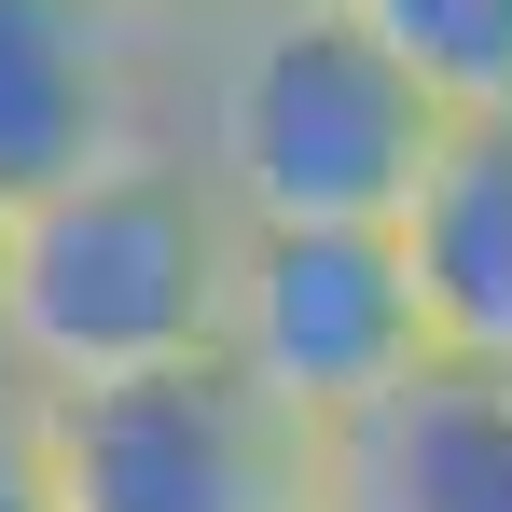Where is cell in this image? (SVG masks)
I'll return each mask as SVG.
<instances>
[{
  "label": "cell",
  "mask_w": 512,
  "mask_h": 512,
  "mask_svg": "<svg viewBox=\"0 0 512 512\" xmlns=\"http://www.w3.org/2000/svg\"><path fill=\"white\" fill-rule=\"evenodd\" d=\"M222 291H236V208L208 194V167L180 139L0 208V374L42 402L208 360Z\"/></svg>",
  "instance_id": "cell-1"
},
{
  "label": "cell",
  "mask_w": 512,
  "mask_h": 512,
  "mask_svg": "<svg viewBox=\"0 0 512 512\" xmlns=\"http://www.w3.org/2000/svg\"><path fill=\"white\" fill-rule=\"evenodd\" d=\"M429 139L443 97L346 0H277L180 42V153L236 222H402Z\"/></svg>",
  "instance_id": "cell-2"
},
{
  "label": "cell",
  "mask_w": 512,
  "mask_h": 512,
  "mask_svg": "<svg viewBox=\"0 0 512 512\" xmlns=\"http://www.w3.org/2000/svg\"><path fill=\"white\" fill-rule=\"evenodd\" d=\"M56 512H319V416L250 388L222 346L42 402Z\"/></svg>",
  "instance_id": "cell-3"
},
{
  "label": "cell",
  "mask_w": 512,
  "mask_h": 512,
  "mask_svg": "<svg viewBox=\"0 0 512 512\" xmlns=\"http://www.w3.org/2000/svg\"><path fill=\"white\" fill-rule=\"evenodd\" d=\"M222 360L250 388H277L291 416H319V429L346 402H374V388H402L429 360V305H416L402 222H236Z\"/></svg>",
  "instance_id": "cell-4"
},
{
  "label": "cell",
  "mask_w": 512,
  "mask_h": 512,
  "mask_svg": "<svg viewBox=\"0 0 512 512\" xmlns=\"http://www.w3.org/2000/svg\"><path fill=\"white\" fill-rule=\"evenodd\" d=\"M180 139V28L153 0H0V208Z\"/></svg>",
  "instance_id": "cell-5"
},
{
  "label": "cell",
  "mask_w": 512,
  "mask_h": 512,
  "mask_svg": "<svg viewBox=\"0 0 512 512\" xmlns=\"http://www.w3.org/2000/svg\"><path fill=\"white\" fill-rule=\"evenodd\" d=\"M319 512H512V374L416 360L319 429Z\"/></svg>",
  "instance_id": "cell-6"
},
{
  "label": "cell",
  "mask_w": 512,
  "mask_h": 512,
  "mask_svg": "<svg viewBox=\"0 0 512 512\" xmlns=\"http://www.w3.org/2000/svg\"><path fill=\"white\" fill-rule=\"evenodd\" d=\"M402 250H416L429 360L512 374V111H443L416 194H402Z\"/></svg>",
  "instance_id": "cell-7"
},
{
  "label": "cell",
  "mask_w": 512,
  "mask_h": 512,
  "mask_svg": "<svg viewBox=\"0 0 512 512\" xmlns=\"http://www.w3.org/2000/svg\"><path fill=\"white\" fill-rule=\"evenodd\" d=\"M443 111H512V0H346Z\"/></svg>",
  "instance_id": "cell-8"
},
{
  "label": "cell",
  "mask_w": 512,
  "mask_h": 512,
  "mask_svg": "<svg viewBox=\"0 0 512 512\" xmlns=\"http://www.w3.org/2000/svg\"><path fill=\"white\" fill-rule=\"evenodd\" d=\"M0 512H56V443H42V388L0 374Z\"/></svg>",
  "instance_id": "cell-9"
},
{
  "label": "cell",
  "mask_w": 512,
  "mask_h": 512,
  "mask_svg": "<svg viewBox=\"0 0 512 512\" xmlns=\"http://www.w3.org/2000/svg\"><path fill=\"white\" fill-rule=\"evenodd\" d=\"M153 14H167L180 42H194V28H236V14H277V0H153Z\"/></svg>",
  "instance_id": "cell-10"
}]
</instances>
